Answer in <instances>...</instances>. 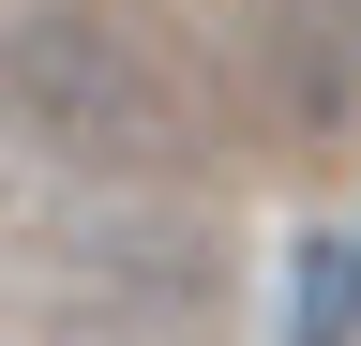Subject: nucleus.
Listing matches in <instances>:
<instances>
[{
	"label": "nucleus",
	"mask_w": 361,
	"mask_h": 346,
	"mask_svg": "<svg viewBox=\"0 0 361 346\" xmlns=\"http://www.w3.org/2000/svg\"><path fill=\"white\" fill-rule=\"evenodd\" d=\"M286 346H361V226H301V256H286Z\"/></svg>",
	"instance_id": "3"
},
{
	"label": "nucleus",
	"mask_w": 361,
	"mask_h": 346,
	"mask_svg": "<svg viewBox=\"0 0 361 346\" xmlns=\"http://www.w3.org/2000/svg\"><path fill=\"white\" fill-rule=\"evenodd\" d=\"M0 106L30 121L61 166H121V151H166V75L121 16H16L0 30Z\"/></svg>",
	"instance_id": "1"
},
{
	"label": "nucleus",
	"mask_w": 361,
	"mask_h": 346,
	"mask_svg": "<svg viewBox=\"0 0 361 346\" xmlns=\"http://www.w3.org/2000/svg\"><path fill=\"white\" fill-rule=\"evenodd\" d=\"M271 75H286V121H361V0H286L271 16Z\"/></svg>",
	"instance_id": "2"
}]
</instances>
